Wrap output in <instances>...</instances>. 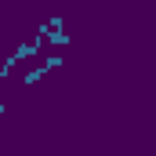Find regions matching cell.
Masks as SVG:
<instances>
[{
    "mask_svg": "<svg viewBox=\"0 0 156 156\" xmlns=\"http://www.w3.org/2000/svg\"><path fill=\"white\" fill-rule=\"evenodd\" d=\"M44 76H47V69H44V66H40V69H29V73L22 76V87H33V83H40Z\"/></svg>",
    "mask_w": 156,
    "mask_h": 156,
    "instance_id": "cell-1",
    "label": "cell"
},
{
    "mask_svg": "<svg viewBox=\"0 0 156 156\" xmlns=\"http://www.w3.org/2000/svg\"><path fill=\"white\" fill-rule=\"evenodd\" d=\"M47 44H55V47H69V33H66V29H55V33H47Z\"/></svg>",
    "mask_w": 156,
    "mask_h": 156,
    "instance_id": "cell-2",
    "label": "cell"
},
{
    "mask_svg": "<svg viewBox=\"0 0 156 156\" xmlns=\"http://www.w3.org/2000/svg\"><path fill=\"white\" fill-rule=\"evenodd\" d=\"M44 69H47V73H51V69H62V58H58V55H55V58H44Z\"/></svg>",
    "mask_w": 156,
    "mask_h": 156,
    "instance_id": "cell-3",
    "label": "cell"
}]
</instances>
